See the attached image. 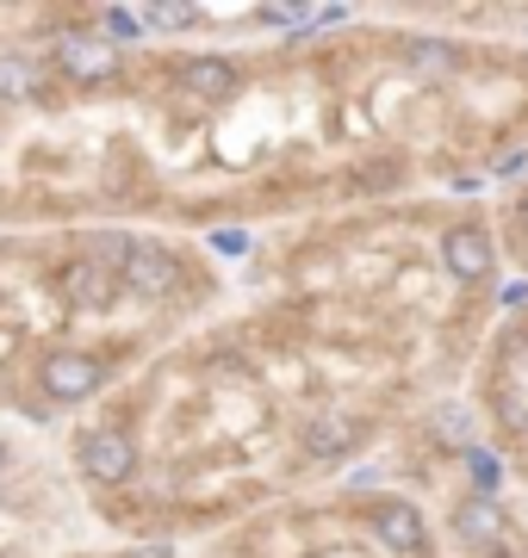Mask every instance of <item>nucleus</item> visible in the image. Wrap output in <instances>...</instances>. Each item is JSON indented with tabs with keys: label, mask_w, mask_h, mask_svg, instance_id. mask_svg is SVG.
Instances as JSON below:
<instances>
[{
	"label": "nucleus",
	"mask_w": 528,
	"mask_h": 558,
	"mask_svg": "<svg viewBox=\"0 0 528 558\" xmlns=\"http://www.w3.org/2000/svg\"><path fill=\"white\" fill-rule=\"evenodd\" d=\"M38 391L50 403H87L106 391V360L87 348H50L38 360Z\"/></svg>",
	"instance_id": "nucleus-1"
},
{
	"label": "nucleus",
	"mask_w": 528,
	"mask_h": 558,
	"mask_svg": "<svg viewBox=\"0 0 528 558\" xmlns=\"http://www.w3.org/2000/svg\"><path fill=\"white\" fill-rule=\"evenodd\" d=\"M119 286L131 292V299H175L187 286V267H181V255L168 248V242H131L124 248V260H119Z\"/></svg>",
	"instance_id": "nucleus-2"
},
{
	"label": "nucleus",
	"mask_w": 528,
	"mask_h": 558,
	"mask_svg": "<svg viewBox=\"0 0 528 558\" xmlns=\"http://www.w3.org/2000/svg\"><path fill=\"white\" fill-rule=\"evenodd\" d=\"M75 465H82L87 484L119 490V484L137 478V440L124 435V428H87V435L75 440Z\"/></svg>",
	"instance_id": "nucleus-3"
},
{
	"label": "nucleus",
	"mask_w": 528,
	"mask_h": 558,
	"mask_svg": "<svg viewBox=\"0 0 528 558\" xmlns=\"http://www.w3.org/2000/svg\"><path fill=\"white\" fill-rule=\"evenodd\" d=\"M367 534L380 539L386 553L417 558V553L429 546V521H423V509H417V502L386 497V502H373V509H367Z\"/></svg>",
	"instance_id": "nucleus-4"
},
{
	"label": "nucleus",
	"mask_w": 528,
	"mask_h": 558,
	"mask_svg": "<svg viewBox=\"0 0 528 558\" xmlns=\"http://www.w3.org/2000/svg\"><path fill=\"white\" fill-rule=\"evenodd\" d=\"M57 299L69 304V311H106V304L119 299V274L100 267L94 255H75V260L57 267Z\"/></svg>",
	"instance_id": "nucleus-5"
},
{
	"label": "nucleus",
	"mask_w": 528,
	"mask_h": 558,
	"mask_svg": "<svg viewBox=\"0 0 528 558\" xmlns=\"http://www.w3.org/2000/svg\"><path fill=\"white\" fill-rule=\"evenodd\" d=\"M442 267L460 286H485L491 267H497V242H491V230H479V223H454L442 236Z\"/></svg>",
	"instance_id": "nucleus-6"
},
{
	"label": "nucleus",
	"mask_w": 528,
	"mask_h": 558,
	"mask_svg": "<svg viewBox=\"0 0 528 558\" xmlns=\"http://www.w3.org/2000/svg\"><path fill=\"white\" fill-rule=\"evenodd\" d=\"M367 440V422L348 416V410H324V416L305 422V459L311 465H336V459H355Z\"/></svg>",
	"instance_id": "nucleus-7"
},
{
	"label": "nucleus",
	"mask_w": 528,
	"mask_h": 558,
	"mask_svg": "<svg viewBox=\"0 0 528 558\" xmlns=\"http://www.w3.org/2000/svg\"><path fill=\"white\" fill-rule=\"evenodd\" d=\"M57 75L75 81V87L112 81L119 75V44H106L100 32H87V38H57Z\"/></svg>",
	"instance_id": "nucleus-8"
},
{
	"label": "nucleus",
	"mask_w": 528,
	"mask_h": 558,
	"mask_svg": "<svg viewBox=\"0 0 528 558\" xmlns=\"http://www.w3.org/2000/svg\"><path fill=\"white\" fill-rule=\"evenodd\" d=\"M454 539L460 546H472V553H497V546H509V515L497 497H460L454 502Z\"/></svg>",
	"instance_id": "nucleus-9"
},
{
	"label": "nucleus",
	"mask_w": 528,
	"mask_h": 558,
	"mask_svg": "<svg viewBox=\"0 0 528 558\" xmlns=\"http://www.w3.org/2000/svg\"><path fill=\"white\" fill-rule=\"evenodd\" d=\"M175 87H181L187 100H230L237 87H243V69L230 57H187L181 69H175Z\"/></svg>",
	"instance_id": "nucleus-10"
},
{
	"label": "nucleus",
	"mask_w": 528,
	"mask_h": 558,
	"mask_svg": "<svg viewBox=\"0 0 528 558\" xmlns=\"http://www.w3.org/2000/svg\"><path fill=\"white\" fill-rule=\"evenodd\" d=\"M405 69H410V81H454V75H460V44L410 38L405 44Z\"/></svg>",
	"instance_id": "nucleus-11"
},
{
	"label": "nucleus",
	"mask_w": 528,
	"mask_h": 558,
	"mask_svg": "<svg viewBox=\"0 0 528 558\" xmlns=\"http://www.w3.org/2000/svg\"><path fill=\"white\" fill-rule=\"evenodd\" d=\"M44 94V62L20 57V50H7L0 57V106H25Z\"/></svg>",
	"instance_id": "nucleus-12"
},
{
	"label": "nucleus",
	"mask_w": 528,
	"mask_h": 558,
	"mask_svg": "<svg viewBox=\"0 0 528 558\" xmlns=\"http://www.w3.org/2000/svg\"><path fill=\"white\" fill-rule=\"evenodd\" d=\"M460 465H467V478H472V497H497V484H504V465H497V453H491L485 440L460 447Z\"/></svg>",
	"instance_id": "nucleus-13"
},
{
	"label": "nucleus",
	"mask_w": 528,
	"mask_h": 558,
	"mask_svg": "<svg viewBox=\"0 0 528 558\" xmlns=\"http://www.w3.org/2000/svg\"><path fill=\"white\" fill-rule=\"evenodd\" d=\"M491 416L504 422L509 435H528V385L523 379H504L491 391Z\"/></svg>",
	"instance_id": "nucleus-14"
},
{
	"label": "nucleus",
	"mask_w": 528,
	"mask_h": 558,
	"mask_svg": "<svg viewBox=\"0 0 528 558\" xmlns=\"http://www.w3.org/2000/svg\"><path fill=\"white\" fill-rule=\"evenodd\" d=\"M292 279L305 286V292H336V279H343V267H336V255H311L292 267Z\"/></svg>",
	"instance_id": "nucleus-15"
},
{
	"label": "nucleus",
	"mask_w": 528,
	"mask_h": 558,
	"mask_svg": "<svg viewBox=\"0 0 528 558\" xmlns=\"http://www.w3.org/2000/svg\"><path fill=\"white\" fill-rule=\"evenodd\" d=\"M100 38L106 44H137L143 38V20L131 13V7H106V13H100Z\"/></svg>",
	"instance_id": "nucleus-16"
},
{
	"label": "nucleus",
	"mask_w": 528,
	"mask_h": 558,
	"mask_svg": "<svg viewBox=\"0 0 528 558\" xmlns=\"http://www.w3.org/2000/svg\"><path fill=\"white\" fill-rule=\"evenodd\" d=\"M205 242H212V248H218L224 260H243L249 248H255V236H249V230H237V223H224V230H212Z\"/></svg>",
	"instance_id": "nucleus-17"
},
{
	"label": "nucleus",
	"mask_w": 528,
	"mask_h": 558,
	"mask_svg": "<svg viewBox=\"0 0 528 558\" xmlns=\"http://www.w3.org/2000/svg\"><path fill=\"white\" fill-rule=\"evenodd\" d=\"M137 20L143 25H200V7H149Z\"/></svg>",
	"instance_id": "nucleus-18"
},
{
	"label": "nucleus",
	"mask_w": 528,
	"mask_h": 558,
	"mask_svg": "<svg viewBox=\"0 0 528 558\" xmlns=\"http://www.w3.org/2000/svg\"><path fill=\"white\" fill-rule=\"evenodd\" d=\"M119 558H175V553H168V539H149V546H131V553H119Z\"/></svg>",
	"instance_id": "nucleus-19"
},
{
	"label": "nucleus",
	"mask_w": 528,
	"mask_h": 558,
	"mask_svg": "<svg viewBox=\"0 0 528 558\" xmlns=\"http://www.w3.org/2000/svg\"><path fill=\"white\" fill-rule=\"evenodd\" d=\"M497 304H509V311H516V304H528V286H523V279H509L504 292H497Z\"/></svg>",
	"instance_id": "nucleus-20"
},
{
	"label": "nucleus",
	"mask_w": 528,
	"mask_h": 558,
	"mask_svg": "<svg viewBox=\"0 0 528 558\" xmlns=\"http://www.w3.org/2000/svg\"><path fill=\"white\" fill-rule=\"evenodd\" d=\"M523 161H528L523 149H509V156H497V174H504V180H509V174H523Z\"/></svg>",
	"instance_id": "nucleus-21"
},
{
	"label": "nucleus",
	"mask_w": 528,
	"mask_h": 558,
	"mask_svg": "<svg viewBox=\"0 0 528 558\" xmlns=\"http://www.w3.org/2000/svg\"><path fill=\"white\" fill-rule=\"evenodd\" d=\"M491 558H523V553H516V546H497V553H491Z\"/></svg>",
	"instance_id": "nucleus-22"
},
{
	"label": "nucleus",
	"mask_w": 528,
	"mask_h": 558,
	"mask_svg": "<svg viewBox=\"0 0 528 558\" xmlns=\"http://www.w3.org/2000/svg\"><path fill=\"white\" fill-rule=\"evenodd\" d=\"M0 472H7V440H0Z\"/></svg>",
	"instance_id": "nucleus-23"
}]
</instances>
